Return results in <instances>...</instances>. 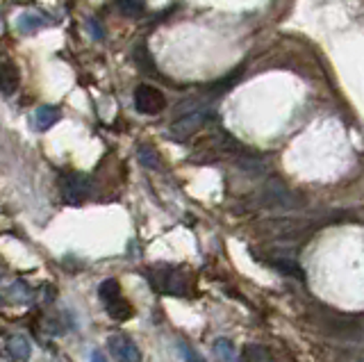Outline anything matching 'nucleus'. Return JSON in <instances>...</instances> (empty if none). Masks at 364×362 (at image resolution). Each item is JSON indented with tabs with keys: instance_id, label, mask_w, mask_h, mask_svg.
<instances>
[{
	"instance_id": "nucleus-1",
	"label": "nucleus",
	"mask_w": 364,
	"mask_h": 362,
	"mask_svg": "<svg viewBox=\"0 0 364 362\" xmlns=\"http://www.w3.org/2000/svg\"><path fill=\"white\" fill-rule=\"evenodd\" d=\"M178 112H180V117L168 126V137L173 142H185L193 137L210 119V112L196 103L189 107H180Z\"/></svg>"
},
{
	"instance_id": "nucleus-2",
	"label": "nucleus",
	"mask_w": 364,
	"mask_h": 362,
	"mask_svg": "<svg viewBox=\"0 0 364 362\" xmlns=\"http://www.w3.org/2000/svg\"><path fill=\"white\" fill-rule=\"evenodd\" d=\"M321 331L346 339V342H364V321L358 316H346V314H326L321 321Z\"/></svg>"
},
{
	"instance_id": "nucleus-3",
	"label": "nucleus",
	"mask_w": 364,
	"mask_h": 362,
	"mask_svg": "<svg viewBox=\"0 0 364 362\" xmlns=\"http://www.w3.org/2000/svg\"><path fill=\"white\" fill-rule=\"evenodd\" d=\"M153 287L162 294H168V297H187L189 294V278L182 269H176V267H159V269H153L151 274Z\"/></svg>"
},
{
	"instance_id": "nucleus-4",
	"label": "nucleus",
	"mask_w": 364,
	"mask_h": 362,
	"mask_svg": "<svg viewBox=\"0 0 364 362\" xmlns=\"http://www.w3.org/2000/svg\"><path fill=\"white\" fill-rule=\"evenodd\" d=\"M134 107L146 117H155L166 107V98L157 87L151 85H139L134 89Z\"/></svg>"
},
{
	"instance_id": "nucleus-5",
	"label": "nucleus",
	"mask_w": 364,
	"mask_h": 362,
	"mask_svg": "<svg viewBox=\"0 0 364 362\" xmlns=\"http://www.w3.org/2000/svg\"><path fill=\"white\" fill-rule=\"evenodd\" d=\"M62 198L68 206H77L91 196V180L85 174H66L62 176Z\"/></svg>"
},
{
	"instance_id": "nucleus-6",
	"label": "nucleus",
	"mask_w": 364,
	"mask_h": 362,
	"mask_svg": "<svg viewBox=\"0 0 364 362\" xmlns=\"http://www.w3.org/2000/svg\"><path fill=\"white\" fill-rule=\"evenodd\" d=\"M262 203H264L267 208H280V210L299 208V198H296L282 183H278V180H269L264 185V189H262Z\"/></svg>"
},
{
	"instance_id": "nucleus-7",
	"label": "nucleus",
	"mask_w": 364,
	"mask_h": 362,
	"mask_svg": "<svg viewBox=\"0 0 364 362\" xmlns=\"http://www.w3.org/2000/svg\"><path fill=\"white\" fill-rule=\"evenodd\" d=\"M107 346L119 362H141V351L125 333H114L107 337Z\"/></svg>"
},
{
	"instance_id": "nucleus-8",
	"label": "nucleus",
	"mask_w": 364,
	"mask_h": 362,
	"mask_svg": "<svg viewBox=\"0 0 364 362\" xmlns=\"http://www.w3.org/2000/svg\"><path fill=\"white\" fill-rule=\"evenodd\" d=\"M7 353L14 358L16 362H28L30 356H32V344L26 335H11L7 339Z\"/></svg>"
},
{
	"instance_id": "nucleus-9",
	"label": "nucleus",
	"mask_w": 364,
	"mask_h": 362,
	"mask_svg": "<svg viewBox=\"0 0 364 362\" xmlns=\"http://www.w3.org/2000/svg\"><path fill=\"white\" fill-rule=\"evenodd\" d=\"M18 82H21V78H18L16 66L9 62L0 64V94L11 96L18 89Z\"/></svg>"
},
{
	"instance_id": "nucleus-10",
	"label": "nucleus",
	"mask_w": 364,
	"mask_h": 362,
	"mask_svg": "<svg viewBox=\"0 0 364 362\" xmlns=\"http://www.w3.org/2000/svg\"><path fill=\"white\" fill-rule=\"evenodd\" d=\"M60 119H62V110L57 105H41V107H37V112H34V128L48 130Z\"/></svg>"
},
{
	"instance_id": "nucleus-11",
	"label": "nucleus",
	"mask_w": 364,
	"mask_h": 362,
	"mask_svg": "<svg viewBox=\"0 0 364 362\" xmlns=\"http://www.w3.org/2000/svg\"><path fill=\"white\" fill-rule=\"evenodd\" d=\"M264 262L269 267H273L276 271H280V274H287V276H294V278H305L303 269L294 262L291 257H284V255H276V257H267Z\"/></svg>"
},
{
	"instance_id": "nucleus-12",
	"label": "nucleus",
	"mask_w": 364,
	"mask_h": 362,
	"mask_svg": "<svg viewBox=\"0 0 364 362\" xmlns=\"http://www.w3.org/2000/svg\"><path fill=\"white\" fill-rule=\"evenodd\" d=\"M105 305H107V314L112 316L114 321H128L130 316L134 314L132 303H130V301H125L123 297L114 299V301H109V303H105Z\"/></svg>"
},
{
	"instance_id": "nucleus-13",
	"label": "nucleus",
	"mask_w": 364,
	"mask_h": 362,
	"mask_svg": "<svg viewBox=\"0 0 364 362\" xmlns=\"http://www.w3.org/2000/svg\"><path fill=\"white\" fill-rule=\"evenodd\" d=\"M237 164H239V169H242L244 174L253 176V178L264 176V174H267V169H269L264 160H259V157H253V155H242V157H237Z\"/></svg>"
},
{
	"instance_id": "nucleus-14",
	"label": "nucleus",
	"mask_w": 364,
	"mask_h": 362,
	"mask_svg": "<svg viewBox=\"0 0 364 362\" xmlns=\"http://www.w3.org/2000/svg\"><path fill=\"white\" fill-rule=\"evenodd\" d=\"M214 353L221 362H237V351L230 339H225V337H219L214 342Z\"/></svg>"
},
{
	"instance_id": "nucleus-15",
	"label": "nucleus",
	"mask_w": 364,
	"mask_h": 362,
	"mask_svg": "<svg viewBox=\"0 0 364 362\" xmlns=\"http://www.w3.org/2000/svg\"><path fill=\"white\" fill-rule=\"evenodd\" d=\"M98 297L102 303H109L114 299H119L121 297V285H119V280H114V278H107V280H102L100 282V287H98Z\"/></svg>"
},
{
	"instance_id": "nucleus-16",
	"label": "nucleus",
	"mask_w": 364,
	"mask_h": 362,
	"mask_svg": "<svg viewBox=\"0 0 364 362\" xmlns=\"http://www.w3.org/2000/svg\"><path fill=\"white\" fill-rule=\"evenodd\" d=\"M117 7L123 16H141L146 12L144 0H117Z\"/></svg>"
},
{
	"instance_id": "nucleus-17",
	"label": "nucleus",
	"mask_w": 364,
	"mask_h": 362,
	"mask_svg": "<svg viewBox=\"0 0 364 362\" xmlns=\"http://www.w3.org/2000/svg\"><path fill=\"white\" fill-rule=\"evenodd\" d=\"M136 155H139V162L146 169H159V155H157V151L153 149V146H139Z\"/></svg>"
},
{
	"instance_id": "nucleus-18",
	"label": "nucleus",
	"mask_w": 364,
	"mask_h": 362,
	"mask_svg": "<svg viewBox=\"0 0 364 362\" xmlns=\"http://www.w3.org/2000/svg\"><path fill=\"white\" fill-rule=\"evenodd\" d=\"M244 358H246V362H273V358H271L269 351H267L264 346H257V344L246 346Z\"/></svg>"
},
{
	"instance_id": "nucleus-19",
	"label": "nucleus",
	"mask_w": 364,
	"mask_h": 362,
	"mask_svg": "<svg viewBox=\"0 0 364 362\" xmlns=\"http://www.w3.org/2000/svg\"><path fill=\"white\" fill-rule=\"evenodd\" d=\"M41 26H46V21L39 16V14H23L18 18V28L21 32H34V30H39Z\"/></svg>"
},
{
	"instance_id": "nucleus-20",
	"label": "nucleus",
	"mask_w": 364,
	"mask_h": 362,
	"mask_svg": "<svg viewBox=\"0 0 364 362\" xmlns=\"http://www.w3.org/2000/svg\"><path fill=\"white\" fill-rule=\"evenodd\" d=\"M134 62L141 66V71H146V73H155V69H153V60H151V55H148L146 46H139V48L134 50Z\"/></svg>"
},
{
	"instance_id": "nucleus-21",
	"label": "nucleus",
	"mask_w": 364,
	"mask_h": 362,
	"mask_svg": "<svg viewBox=\"0 0 364 362\" xmlns=\"http://www.w3.org/2000/svg\"><path fill=\"white\" fill-rule=\"evenodd\" d=\"M9 299L11 301H18V303L30 301L32 299V292H30V287L26 285V282H16V285L9 289Z\"/></svg>"
},
{
	"instance_id": "nucleus-22",
	"label": "nucleus",
	"mask_w": 364,
	"mask_h": 362,
	"mask_svg": "<svg viewBox=\"0 0 364 362\" xmlns=\"http://www.w3.org/2000/svg\"><path fill=\"white\" fill-rule=\"evenodd\" d=\"M180 353H182V358H185V362H205V358L198 353V351L189 344H185V342H180Z\"/></svg>"
},
{
	"instance_id": "nucleus-23",
	"label": "nucleus",
	"mask_w": 364,
	"mask_h": 362,
	"mask_svg": "<svg viewBox=\"0 0 364 362\" xmlns=\"http://www.w3.org/2000/svg\"><path fill=\"white\" fill-rule=\"evenodd\" d=\"M87 26H89L91 37H96V39H102V37H105V32H102V28H100V23H98L96 18H89V21H87Z\"/></svg>"
},
{
	"instance_id": "nucleus-24",
	"label": "nucleus",
	"mask_w": 364,
	"mask_h": 362,
	"mask_svg": "<svg viewBox=\"0 0 364 362\" xmlns=\"http://www.w3.org/2000/svg\"><path fill=\"white\" fill-rule=\"evenodd\" d=\"M91 362H107V358L102 356V351H94V353H91Z\"/></svg>"
},
{
	"instance_id": "nucleus-25",
	"label": "nucleus",
	"mask_w": 364,
	"mask_h": 362,
	"mask_svg": "<svg viewBox=\"0 0 364 362\" xmlns=\"http://www.w3.org/2000/svg\"><path fill=\"white\" fill-rule=\"evenodd\" d=\"M346 362H364V356H355V358H350V360H346Z\"/></svg>"
},
{
	"instance_id": "nucleus-26",
	"label": "nucleus",
	"mask_w": 364,
	"mask_h": 362,
	"mask_svg": "<svg viewBox=\"0 0 364 362\" xmlns=\"http://www.w3.org/2000/svg\"><path fill=\"white\" fill-rule=\"evenodd\" d=\"M5 276V265H3V260H0V278Z\"/></svg>"
},
{
	"instance_id": "nucleus-27",
	"label": "nucleus",
	"mask_w": 364,
	"mask_h": 362,
	"mask_svg": "<svg viewBox=\"0 0 364 362\" xmlns=\"http://www.w3.org/2000/svg\"><path fill=\"white\" fill-rule=\"evenodd\" d=\"M0 303H5V299H3V297H0Z\"/></svg>"
},
{
	"instance_id": "nucleus-28",
	"label": "nucleus",
	"mask_w": 364,
	"mask_h": 362,
	"mask_svg": "<svg viewBox=\"0 0 364 362\" xmlns=\"http://www.w3.org/2000/svg\"><path fill=\"white\" fill-rule=\"evenodd\" d=\"M0 335H3V328H0Z\"/></svg>"
}]
</instances>
